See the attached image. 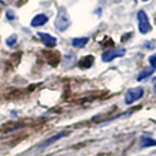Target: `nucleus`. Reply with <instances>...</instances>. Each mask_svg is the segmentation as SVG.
Segmentation results:
<instances>
[{
  "label": "nucleus",
  "instance_id": "obj_1",
  "mask_svg": "<svg viewBox=\"0 0 156 156\" xmlns=\"http://www.w3.org/2000/svg\"><path fill=\"white\" fill-rule=\"evenodd\" d=\"M70 26V19L69 16L67 13V11L65 8H60L56 19H55V27L59 30V31H66L68 27Z\"/></svg>",
  "mask_w": 156,
  "mask_h": 156
},
{
  "label": "nucleus",
  "instance_id": "obj_2",
  "mask_svg": "<svg viewBox=\"0 0 156 156\" xmlns=\"http://www.w3.org/2000/svg\"><path fill=\"white\" fill-rule=\"evenodd\" d=\"M126 54L125 48H110L102 53V61L103 62H110L116 58H122Z\"/></svg>",
  "mask_w": 156,
  "mask_h": 156
},
{
  "label": "nucleus",
  "instance_id": "obj_3",
  "mask_svg": "<svg viewBox=\"0 0 156 156\" xmlns=\"http://www.w3.org/2000/svg\"><path fill=\"white\" fill-rule=\"evenodd\" d=\"M143 93H144V90H143V88H142V87L130 88V89H128V90H127V93H126L125 102L127 103V105H132L133 102L140 100L141 98L143 96Z\"/></svg>",
  "mask_w": 156,
  "mask_h": 156
},
{
  "label": "nucleus",
  "instance_id": "obj_4",
  "mask_svg": "<svg viewBox=\"0 0 156 156\" xmlns=\"http://www.w3.org/2000/svg\"><path fill=\"white\" fill-rule=\"evenodd\" d=\"M137 21H139V31L142 34H147L151 31V26L149 23L147 13L144 11H139L137 12Z\"/></svg>",
  "mask_w": 156,
  "mask_h": 156
},
{
  "label": "nucleus",
  "instance_id": "obj_5",
  "mask_svg": "<svg viewBox=\"0 0 156 156\" xmlns=\"http://www.w3.org/2000/svg\"><path fill=\"white\" fill-rule=\"evenodd\" d=\"M38 35H39L40 40L44 42L45 46L54 47L55 45H56V39H55L54 37H52V35H49V34H47V33H42V32H39Z\"/></svg>",
  "mask_w": 156,
  "mask_h": 156
},
{
  "label": "nucleus",
  "instance_id": "obj_6",
  "mask_svg": "<svg viewBox=\"0 0 156 156\" xmlns=\"http://www.w3.org/2000/svg\"><path fill=\"white\" fill-rule=\"evenodd\" d=\"M48 21V16L46 14H38L35 16L31 21V25L33 27H39V26H42Z\"/></svg>",
  "mask_w": 156,
  "mask_h": 156
},
{
  "label": "nucleus",
  "instance_id": "obj_7",
  "mask_svg": "<svg viewBox=\"0 0 156 156\" xmlns=\"http://www.w3.org/2000/svg\"><path fill=\"white\" fill-rule=\"evenodd\" d=\"M94 62V58L92 55H86L83 56L80 61H79V66L82 67V68H89Z\"/></svg>",
  "mask_w": 156,
  "mask_h": 156
},
{
  "label": "nucleus",
  "instance_id": "obj_8",
  "mask_svg": "<svg viewBox=\"0 0 156 156\" xmlns=\"http://www.w3.org/2000/svg\"><path fill=\"white\" fill-rule=\"evenodd\" d=\"M88 38L86 37H82V38H75V39L72 40V45L74 47H76V48H82V47H85L87 45V42H88Z\"/></svg>",
  "mask_w": 156,
  "mask_h": 156
},
{
  "label": "nucleus",
  "instance_id": "obj_9",
  "mask_svg": "<svg viewBox=\"0 0 156 156\" xmlns=\"http://www.w3.org/2000/svg\"><path fill=\"white\" fill-rule=\"evenodd\" d=\"M155 72V69H153L151 67L150 68H148V69H144V70H142L140 74L137 75V81H142L143 79H146V78H149L153 73Z\"/></svg>",
  "mask_w": 156,
  "mask_h": 156
},
{
  "label": "nucleus",
  "instance_id": "obj_10",
  "mask_svg": "<svg viewBox=\"0 0 156 156\" xmlns=\"http://www.w3.org/2000/svg\"><path fill=\"white\" fill-rule=\"evenodd\" d=\"M151 146H156V140H153L150 137H142V140H141V147L142 148L151 147Z\"/></svg>",
  "mask_w": 156,
  "mask_h": 156
},
{
  "label": "nucleus",
  "instance_id": "obj_11",
  "mask_svg": "<svg viewBox=\"0 0 156 156\" xmlns=\"http://www.w3.org/2000/svg\"><path fill=\"white\" fill-rule=\"evenodd\" d=\"M67 135V133H59L56 134V135H54L53 137H51V139H48V140L42 144V147H47V146H49L51 143H53V142H55V141H58L59 139H61V137H63V136H66Z\"/></svg>",
  "mask_w": 156,
  "mask_h": 156
},
{
  "label": "nucleus",
  "instance_id": "obj_12",
  "mask_svg": "<svg viewBox=\"0 0 156 156\" xmlns=\"http://www.w3.org/2000/svg\"><path fill=\"white\" fill-rule=\"evenodd\" d=\"M148 61H149V63H150V66H151V68L156 70V53L149 56Z\"/></svg>",
  "mask_w": 156,
  "mask_h": 156
},
{
  "label": "nucleus",
  "instance_id": "obj_13",
  "mask_svg": "<svg viewBox=\"0 0 156 156\" xmlns=\"http://www.w3.org/2000/svg\"><path fill=\"white\" fill-rule=\"evenodd\" d=\"M16 40H18L16 35H11L9 38L6 39V45H7V46H13V45L16 42Z\"/></svg>",
  "mask_w": 156,
  "mask_h": 156
},
{
  "label": "nucleus",
  "instance_id": "obj_14",
  "mask_svg": "<svg viewBox=\"0 0 156 156\" xmlns=\"http://www.w3.org/2000/svg\"><path fill=\"white\" fill-rule=\"evenodd\" d=\"M6 16H7L8 20H13V19H14V16H13V13H11L9 11H8L7 13H6Z\"/></svg>",
  "mask_w": 156,
  "mask_h": 156
},
{
  "label": "nucleus",
  "instance_id": "obj_15",
  "mask_svg": "<svg viewBox=\"0 0 156 156\" xmlns=\"http://www.w3.org/2000/svg\"><path fill=\"white\" fill-rule=\"evenodd\" d=\"M142 1H148V0H142Z\"/></svg>",
  "mask_w": 156,
  "mask_h": 156
}]
</instances>
